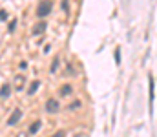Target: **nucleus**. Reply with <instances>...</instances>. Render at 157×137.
Wrapping results in <instances>:
<instances>
[{
    "label": "nucleus",
    "instance_id": "obj_5",
    "mask_svg": "<svg viewBox=\"0 0 157 137\" xmlns=\"http://www.w3.org/2000/svg\"><path fill=\"white\" fill-rule=\"evenodd\" d=\"M73 93V86L71 84H64V86H60V90H59V95L60 97H70Z\"/></svg>",
    "mask_w": 157,
    "mask_h": 137
},
{
    "label": "nucleus",
    "instance_id": "obj_13",
    "mask_svg": "<svg viewBox=\"0 0 157 137\" xmlns=\"http://www.w3.org/2000/svg\"><path fill=\"white\" fill-rule=\"evenodd\" d=\"M60 7H62V11L68 13V0H62V2H60Z\"/></svg>",
    "mask_w": 157,
    "mask_h": 137
},
{
    "label": "nucleus",
    "instance_id": "obj_8",
    "mask_svg": "<svg viewBox=\"0 0 157 137\" xmlns=\"http://www.w3.org/2000/svg\"><path fill=\"white\" fill-rule=\"evenodd\" d=\"M39 88H40V81H33V82L29 84V88H28V95H35Z\"/></svg>",
    "mask_w": 157,
    "mask_h": 137
},
{
    "label": "nucleus",
    "instance_id": "obj_14",
    "mask_svg": "<svg viewBox=\"0 0 157 137\" xmlns=\"http://www.w3.org/2000/svg\"><path fill=\"white\" fill-rule=\"evenodd\" d=\"M6 18H7V11L2 9V11H0V20H6Z\"/></svg>",
    "mask_w": 157,
    "mask_h": 137
},
{
    "label": "nucleus",
    "instance_id": "obj_12",
    "mask_svg": "<svg viewBox=\"0 0 157 137\" xmlns=\"http://www.w3.org/2000/svg\"><path fill=\"white\" fill-rule=\"evenodd\" d=\"M15 28H17V20H11V24H9V33H13Z\"/></svg>",
    "mask_w": 157,
    "mask_h": 137
},
{
    "label": "nucleus",
    "instance_id": "obj_7",
    "mask_svg": "<svg viewBox=\"0 0 157 137\" xmlns=\"http://www.w3.org/2000/svg\"><path fill=\"white\" fill-rule=\"evenodd\" d=\"M78 108H82V102H80L78 99H75V101H71V102L68 104V112H77Z\"/></svg>",
    "mask_w": 157,
    "mask_h": 137
},
{
    "label": "nucleus",
    "instance_id": "obj_1",
    "mask_svg": "<svg viewBox=\"0 0 157 137\" xmlns=\"http://www.w3.org/2000/svg\"><path fill=\"white\" fill-rule=\"evenodd\" d=\"M51 9H53V2H51V0H40L39 6H37V17H39V18L48 17V15L51 13Z\"/></svg>",
    "mask_w": 157,
    "mask_h": 137
},
{
    "label": "nucleus",
    "instance_id": "obj_9",
    "mask_svg": "<svg viewBox=\"0 0 157 137\" xmlns=\"http://www.w3.org/2000/svg\"><path fill=\"white\" fill-rule=\"evenodd\" d=\"M40 126H42V123H40V121H33V123L29 124V134H31V135H35V134L40 130Z\"/></svg>",
    "mask_w": 157,
    "mask_h": 137
},
{
    "label": "nucleus",
    "instance_id": "obj_11",
    "mask_svg": "<svg viewBox=\"0 0 157 137\" xmlns=\"http://www.w3.org/2000/svg\"><path fill=\"white\" fill-rule=\"evenodd\" d=\"M59 66H60V57L57 55V57L53 59V62H51V68H49V71H51V73H55V71L59 70Z\"/></svg>",
    "mask_w": 157,
    "mask_h": 137
},
{
    "label": "nucleus",
    "instance_id": "obj_4",
    "mask_svg": "<svg viewBox=\"0 0 157 137\" xmlns=\"http://www.w3.org/2000/svg\"><path fill=\"white\" fill-rule=\"evenodd\" d=\"M46 28H48V24H46L44 20H40V22H37V24L33 26V29H31V35H35V37H39V35H44Z\"/></svg>",
    "mask_w": 157,
    "mask_h": 137
},
{
    "label": "nucleus",
    "instance_id": "obj_6",
    "mask_svg": "<svg viewBox=\"0 0 157 137\" xmlns=\"http://www.w3.org/2000/svg\"><path fill=\"white\" fill-rule=\"evenodd\" d=\"M154 97H155V84H154V77L150 75V110L154 106Z\"/></svg>",
    "mask_w": 157,
    "mask_h": 137
},
{
    "label": "nucleus",
    "instance_id": "obj_2",
    "mask_svg": "<svg viewBox=\"0 0 157 137\" xmlns=\"http://www.w3.org/2000/svg\"><path fill=\"white\" fill-rule=\"evenodd\" d=\"M44 110H46V113L55 115V113H59V112H60V102H59L57 99H48V101H46V104H44Z\"/></svg>",
    "mask_w": 157,
    "mask_h": 137
},
{
    "label": "nucleus",
    "instance_id": "obj_16",
    "mask_svg": "<svg viewBox=\"0 0 157 137\" xmlns=\"http://www.w3.org/2000/svg\"><path fill=\"white\" fill-rule=\"evenodd\" d=\"M115 60H117V62H119V60H121V55H119V49H117V51H115Z\"/></svg>",
    "mask_w": 157,
    "mask_h": 137
},
{
    "label": "nucleus",
    "instance_id": "obj_17",
    "mask_svg": "<svg viewBox=\"0 0 157 137\" xmlns=\"http://www.w3.org/2000/svg\"><path fill=\"white\" fill-rule=\"evenodd\" d=\"M18 137H26V135H24V134H20V135H18Z\"/></svg>",
    "mask_w": 157,
    "mask_h": 137
},
{
    "label": "nucleus",
    "instance_id": "obj_15",
    "mask_svg": "<svg viewBox=\"0 0 157 137\" xmlns=\"http://www.w3.org/2000/svg\"><path fill=\"white\" fill-rule=\"evenodd\" d=\"M53 137H66V132H64V130H59V132H57Z\"/></svg>",
    "mask_w": 157,
    "mask_h": 137
},
{
    "label": "nucleus",
    "instance_id": "obj_3",
    "mask_svg": "<svg viewBox=\"0 0 157 137\" xmlns=\"http://www.w3.org/2000/svg\"><path fill=\"white\" fill-rule=\"evenodd\" d=\"M20 119H22V110H20V108H15V110L11 112L9 119H7V124H9V126H15V124H18Z\"/></svg>",
    "mask_w": 157,
    "mask_h": 137
},
{
    "label": "nucleus",
    "instance_id": "obj_10",
    "mask_svg": "<svg viewBox=\"0 0 157 137\" xmlns=\"http://www.w3.org/2000/svg\"><path fill=\"white\" fill-rule=\"evenodd\" d=\"M9 95H11V86H9V84H4V86L0 88V97H2V99H7Z\"/></svg>",
    "mask_w": 157,
    "mask_h": 137
}]
</instances>
